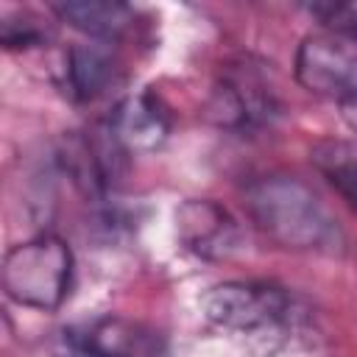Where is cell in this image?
<instances>
[{
	"mask_svg": "<svg viewBox=\"0 0 357 357\" xmlns=\"http://www.w3.org/2000/svg\"><path fill=\"white\" fill-rule=\"evenodd\" d=\"M201 310L218 329L268 351L304 340L312 326L310 304L268 282H220L204 293Z\"/></svg>",
	"mask_w": 357,
	"mask_h": 357,
	"instance_id": "obj_1",
	"label": "cell"
},
{
	"mask_svg": "<svg viewBox=\"0 0 357 357\" xmlns=\"http://www.w3.org/2000/svg\"><path fill=\"white\" fill-rule=\"evenodd\" d=\"M245 212L254 226L287 251H337L343 234L315 190L287 173H268L245 187Z\"/></svg>",
	"mask_w": 357,
	"mask_h": 357,
	"instance_id": "obj_2",
	"label": "cell"
},
{
	"mask_svg": "<svg viewBox=\"0 0 357 357\" xmlns=\"http://www.w3.org/2000/svg\"><path fill=\"white\" fill-rule=\"evenodd\" d=\"M0 279L11 301L53 312L64 304L73 284V251L56 234H36L8 248Z\"/></svg>",
	"mask_w": 357,
	"mask_h": 357,
	"instance_id": "obj_3",
	"label": "cell"
},
{
	"mask_svg": "<svg viewBox=\"0 0 357 357\" xmlns=\"http://www.w3.org/2000/svg\"><path fill=\"white\" fill-rule=\"evenodd\" d=\"M296 78L307 92L357 109V22H326L307 33L296 53Z\"/></svg>",
	"mask_w": 357,
	"mask_h": 357,
	"instance_id": "obj_4",
	"label": "cell"
},
{
	"mask_svg": "<svg viewBox=\"0 0 357 357\" xmlns=\"http://www.w3.org/2000/svg\"><path fill=\"white\" fill-rule=\"evenodd\" d=\"M126 151L112 137L106 123L86 134H70L61 148V165L73 184L95 201H103L123 176Z\"/></svg>",
	"mask_w": 357,
	"mask_h": 357,
	"instance_id": "obj_5",
	"label": "cell"
},
{
	"mask_svg": "<svg viewBox=\"0 0 357 357\" xmlns=\"http://www.w3.org/2000/svg\"><path fill=\"white\" fill-rule=\"evenodd\" d=\"M106 128L112 131V137L120 142L126 153H145V151H156L167 139L170 120L165 106L153 95L139 92V95L123 98L112 109Z\"/></svg>",
	"mask_w": 357,
	"mask_h": 357,
	"instance_id": "obj_6",
	"label": "cell"
},
{
	"mask_svg": "<svg viewBox=\"0 0 357 357\" xmlns=\"http://www.w3.org/2000/svg\"><path fill=\"white\" fill-rule=\"evenodd\" d=\"M176 220L181 243L201 257H223L237 245V226L215 201L192 198L181 204Z\"/></svg>",
	"mask_w": 357,
	"mask_h": 357,
	"instance_id": "obj_7",
	"label": "cell"
},
{
	"mask_svg": "<svg viewBox=\"0 0 357 357\" xmlns=\"http://www.w3.org/2000/svg\"><path fill=\"white\" fill-rule=\"evenodd\" d=\"M109 42H89L75 45L64 56V92L73 100H95L109 92V86L117 81V61Z\"/></svg>",
	"mask_w": 357,
	"mask_h": 357,
	"instance_id": "obj_8",
	"label": "cell"
},
{
	"mask_svg": "<svg viewBox=\"0 0 357 357\" xmlns=\"http://www.w3.org/2000/svg\"><path fill=\"white\" fill-rule=\"evenodd\" d=\"M50 11L73 25L75 31L86 33L95 42H114L120 39L131 25H134V8L126 3H112V0H67V3H53Z\"/></svg>",
	"mask_w": 357,
	"mask_h": 357,
	"instance_id": "obj_9",
	"label": "cell"
},
{
	"mask_svg": "<svg viewBox=\"0 0 357 357\" xmlns=\"http://www.w3.org/2000/svg\"><path fill=\"white\" fill-rule=\"evenodd\" d=\"M78 337L106 357H167V346L153 329L126 318L95 321Z\"/></svg>",
	"mask_w": 357,
	"mask_h": 357,
	"instance_id": "obj_10",
	"label": "cell"
},
{
	"mask_svg": "<svg viewBox=\"0 0 357 357\" xmlns=\"http://www.w3.org/2000/svg\"><path fill=\"white\" fill-rule=\"evenodd\" d=\"M212 112L226 126H254L271 117L273 100L265 86L251 75H237L231 81H223L220 89H215Z\"/></svg>",
	"mask_w": 357,
	"mask_h": 357,
	"instance_id": "obj_11",
	"label": "cell"
},
{
	"mask_svg": "<svg viewBox=\"0 0 357 357\" xmlns=\"http://www.w3.org/2000/svg\"><path fill=\"white\" fill-rule=\"evenodd\" d=\"M315 165L332 187L357 209V153L343 142H324L315 148Z\"/></svg>",
	"mask_w": 357,
	"mask_h": 357,
	"instance_id": "obj_12",
	"label": "cell"
},
{
	"mask_svg": "<svg viewBox=\"0 0 357 357\" xmlns=\"http://www.w3.org/2000/svg\"><path fill=\"white\" fill-rule=\"evenodd\" d=\"M45 39V28L33 17H3L0 22V42L6 47H33Z\"/></svg>",
	"mask_w": 357,
	"mask_h": 357,
	"instance_id": "obj_13",
	"label": "cell"
},
{
	"mask_svg": "<svg viewBox=\"0 0 357 357\" xmlns=\"http://www.w3.org/2000/svg\"><path fill=\"white\" fill-rule=\"evenodd\" d=\"M50 357H106L103 351H98V349H92L89 343H84L78 335H70L67 337V343L64 346H59Z\"/></svg>",
	"mask_w": 357,
	"mask_h": 357,
	"instance_id": "obj_14",
	"label": "cell"
}]
</instances>
